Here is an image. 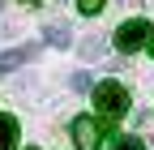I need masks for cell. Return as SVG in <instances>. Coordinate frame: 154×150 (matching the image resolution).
I'll list each match as a JSON object with an SVG mask.
<instances>
[{
	"label": "cell",
	"instance_id": "obj_1",
	"mask_svg": "<svg viewBox=\"0 0 154 150\" xmlns=\"http://www.w3.org/2000/svg\"><path fill=\"white\" fill-rule=\"evenodd\" d=\"M90 95H94V107H99L103 120H124V111H128V90H124L120 82H99V86H90Z\"/></svg>",
	"mask_w": 154,
	"mask_h": 150
},
{
	"label": "cell",
	"instance_id": "obj_2",
	"mask_svg": "<svg viewBox=\"0 0 154 150\" xmlns=\"http://www.w3.org/2000/svg\"><path fill=\"white\" fill-rule=\"evenodd\" d=\"M150 34H154V26L146 22V17H133V22H124L120 30H116V47L120 52H137V47L150 43Z\"/></svg>",
	"mask_w": 154,
	"mask_h": 150
},
{
	"label": "cell",
	"instance_id": "obj_3",
	"mask_svg": "<svg viewBox=\"0 0 154 150\" xmlns=\"http://www.w3.org/2000/svg\"><path fill=\"white\" fill-rule=\"evenodd\" d=\"M73 142H77V150H99V142H103V124L90 120V116H77V120H73Z\"/></svg>",
	"mask_w": 154,
	"mask_h": 150
},
{
	"label": "cell",
	"instance_id": "obj_4",
	"mask_svg": "<svg viewBox=\"0 0 154 150\" xmlns=\"http://www.w3.org/2000/svg\"><path fill=\"white\" fill-rule=\"evenodd\" d=\"M34 56H38V47H17V52H5V56H0V73H13L17 64L34 60Z\"/></svg>",
	"mask_w": 154,
	"mask_h": 150
},
{
	"label": "cell",
	"instance_id": "obj_5",
	"mask_svg": "<svg viewBox=\"0 0 154 150\" xmlns=\"http://www.w3.org/2000/svg\"><path fill=\"white\" fill-rule=\"evenodd\" d=\"M13 146H17V120L0 116V150H13Z\"/></svg>",
	"mask_w": 154,
	"mask_h": 150
},
{
	"label": "cell",
	"instance_id": "obj_6",
	"mask_svg": "<svg viewBox=\"0 0 154 150\" xmlns=\"http://www.w3.org/2000/svg\"><path fill=\"white\" fill-rule=\"evenodd\" d=\"M47 43H51V47H69V30H64L60 22H51V26H47Z\"/></svg>",
	"mask_w": 154,
	"mask_h": 150
},
{
	"label": "cell",
	"instance_id": "obj_7",
	"mask_svg": "<svg viewBox=\"0 0 154 150\" xmlns=\"http://www.w3.org/2000/svg\"><path fill=\"white\" fill-rule=\"evenodd\" d=\"M103 5H107V0H77V9H82L86 17H94V13H99Z\"/></svg>",
	"mask_w": 154,
	"mask_h": 150
},
{
	"label": "cell",
	"instance_id": "obj_8",
	"mask_svg": "<svg viewBox=\"0 0 154 150\" xmlns=\"http://www.w3.org/2000/svg\"><path fill=\"white\" fill-rule=\"evenodd\" d=\"M111 150H146V146H141L137 137H120V142H116V146H111Z\"/></svg>",
	"mask_w": 154,
	"mask_h": 150
},
{
	"label": "cell",
	"instance_id": "obj_9",
	"mask_svg": "<svg viewBox=\"0 0 154 150\" xmlns=\"http://www.w3.org/2000/svg\"><path fill=\"white\" fill-rule=\"evenodd\" d=\"M69 82H73V90H90V73H73Z\"/></svg>",
	"mask_w": 154,
	"mask_h": 150
},
{
	"label": "cell",
	"instance_id": "obj_10",
	"mask_svg": "<svg viewBox=\"0 0 154 150\" xmlns=\"http://www.w3.org/2000/svg\"><path fill=\"white\" fill-rule=\"evenodd\" d=\"M82 52H86V56H99V52H103V43H99V39H90V43H82Z\"/></svg>",
	"mask_w": 154,
	"mask_h": 150
},
{
	"label": "cell",
	"instance_id": "obj_11",
	"mask_svg": "<svg viewBox=\"0 0 154 150\" xmlns=\"http://www.w3.org/2000/svg\"><path fill=\"white\" fill-rule=\"evenodd\" d=\"M150 52H154V34H150Z\"/></svg>",
	"mask_w": 154,
	"mask_h": 150
}]
</instances>
